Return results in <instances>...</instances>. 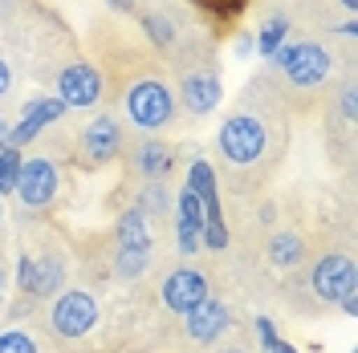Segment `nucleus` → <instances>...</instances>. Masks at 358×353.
I'll return each mask as SVG.
<instances>
[{
	"label": "nucleus",
	"mask_w": 358,
	"mask_h": 353,
	"mask_svg": "<svg viewBox=\"0 0 358 353\" xmlns=\"http://www.w3.org/2000/svg\"><path fill=\"white\" fill-rule=\"evenodd\" d=\"M122 110H127L134 130H163V126L176 122L179 98L167 82H159V77H138V82H131L127 93H122Z\"/></svg>",
	"instance_id": "obj_1"
},
{
	"label": "nucleus",
	"mask_w": 358,
	"mask_h": 353,
	"mask_svg": "<svg viewBox=\"0 0 358 353\" xmlns=\"http://www.w3.org/2000/svg\"><path fill=\"white\" fill-rule=\"evenodd\" d=\"M102 309L98 296L86 288H57V296L49 301V333L62 341H86L98 329Z\"/></svg>",
	"instance_id": "obj_2"
},
{
	"label": "nucleus",
	"mask_w": 358,
	"mask_h": 353,
	"mask_svg": "<svg viewBox=\"0 0 358 353\" xmlns=\"http://www.w3.org/2000/svg\"><path fill=\"white\" fill-rule=\"evenodd\" d=\"M216 147H220L224 163H232V167H257L268 151L265 118H257V114H248V110L224 118V126L216 130Z\"/></svg>",
	"instance_id": "obj_3"
},
{
	"label": "nucleus",
	"mask_w": 358,
	"mask_h": 353,
	"mask_svg": "<svg viewBox=\"0 0 358 353\" xmlns=\"http://www.w3.org/2000/svg\"><path fill=\"white\" fill-rule=\"evenodd\" d=\"M277 69H281V77L297 89H313L322 86L326 77H330V69H334V57L322 49L317 41H285L277 49Z\"/></svg>",
	"instance_id": "obj_4"
},
{
	"label": "nucleus",
	"mask_w": 358,
	"mask_h": 353,
	"mask_svg": "<svg viewBox=\"0 0 358 353\" xmlns=\"http://www.w3.org/2000/svg\"><path fill=\"white\" fill-rule=\"evenodd\" d=\"M57 191H62V167H57V158H49V155L21 158V175H17L13 195L21 199L24 211H45V207H53Z\"/></svg>",
	"instance_id": "obj_5"
},
{
	"label": "nucleus",
	"mask_w": 358,
	"mask_h": 353,
	"mask_svg": "<svg viewBox=\"0 0 358 353\" xmlns=\"http://www.w3.org/2000/svg\"><path fill=\"white\" fill-rule=\"evenodd\" d=\"M122 151H127V138H122L118 118H110V114L90 118L86 126H82V134H78V158H82V167H110Z\"/></svg>",
	"instance_id": "obj_6"
},
{
	"label": "nucleus",
	"mask_w": 358,
	"mask_h": 353,
	"mask_svg": "<svg viewBox=\"0 0 358 353\" xmlns=\"http://www.w3.org/2000/svg\"><path fill=\"white\" fill-rule=\"evenodd\" d=\"M106 93V77L90 61H66L57 69V98L66 102V110H90L98 106Z\"/></svg>",
	"instance_id": "obj_7"
},
{
	"label": "nucleus",
	"mask_w": 358,
	"mask_h": 353,
	"mask_svg": "<svg viewBox=\"0 0 358 353\" xmlns=\"http://www.w3.org/2000/svg\"><path fill=\"white\" fill-rule=\"evenodd\" d=\"M310 288L322 305H338V296L346 288H355V260L342 256V252L317 256V264L310 268Z\"/></svg>",
	"instance_id": "obj_8"
},
{
	"label": "nucleus",
	"mask_w": 358,
	"mask_h": 353,
	"mask_svg": "<svg viewBox=\"0 0 358 353\" xmlns=\"http://www.w3.org/2000/svg\"><path fill=\"white\" fill-rule=\"evenodd\" d=\"M203 296H212V285H208V276H203L200 268H176V272H167L163 285H159L163 309L179 313V317L187 309H196Z\"/></svg>",
	"instance_id": "obj_9"
},
{
	"label": "nucleus",
	"mask_w": 358,
	"mask_h": 353,
	"mask_svg": "<svg viewBox=\"0 0 358 353\" xmlns=\"http://www.w3.org/2000/svg\"><path fill=\"white\" fill-rule=\"evenodd\" d=\"M66 285V260L57 252H41V256H21V292L29 301H45Z\"/></svg>",
	"instance_id": "obj_10"
},
{
	"label": "nucleus",
	"mask_w": 358,
	"mask_h": 353,
	"mask_svg": "<svg viewBox=\"0 0 358 353\" xmlns=\"http://www.w3.org/2000/svg\"><path fill=\"white\" fill-rule=\"evenodd\" d=\"M228 329H232V309H228L224 301H216V296H203L196 309L183 313V333H187V341H196V345L220 341Z\"/></svg>",
	"instance_id": "obj_11"
},
{
	"label": "nucleus",
	"mask_w": 358,
	"mask_h": 353,
	"mask_svg": "<svg viewBox=\"0 0 358 353\" xmlns=\"http://www.w3.org/2000/svg\"><path fill=\"white\" fill-rule=\"evenodd\" d=\"M62 114H66V102L53 93V98H29L21 110V122L8 130V142L13 147H24V142H37L45 134V126H53V122H62Z\"/></svg>",
	"instance_id": "obj_12"
},
{
	"label": "nucleus",
	"mask_w": 358,
	"mask_h": 353,
	"mask_svg": "<svg viewBox=\"0 0 358 353\" xmlns=\"http://www.w3.org/2000/svg\"><path fill=\"white\" fill-rule=\"evenodd\" d=\"M176 98L183 102V110L196 114V118L212 114V110L224 102L220 73H216V69H192V73H183V86H179Z\"/></svg>",
	"instance_id": "obj_13"
},
{
	"label": "nucleus",
	"mask_w": 358,
	"mask_h": 353,
	"mask_svg": "<svg viewBox=\"0 0 358 353\" xmlns=\"http://www.w3.org/2000/svg\"><path fill=\"white\" fill-rule=\"evenodd\" d=\"M203 243V203L192 187H183L176 199V248L183 256L200 252Z\"/></svg>",
	"instance_id": "obj_14"
},
{
	"label": "nucleus",
	"mask_w": 358,
	"mask_h": 353,
	"mask_svg": "<svg viewBox=\"0 0 358 353\" xmlns=\"http://www.w3.org/2000/svg\"><path fill=\"white\" fill-rule=\"evenodd\" d=\"M131 167H134V175L147 179V183L167 179L171 171H176V151H171L167 142H159V138H143V142L131 151Z\"/></svg>",
	"instance_id": "obj_15"
},
{
	"label": "nucleus",
	"mask_w": 358,
	"mask_h": 353,
	"mask_svg": "<svg viewBox=\"0 0 358 353\" xmlns=\"http://www.w3.org/2000/svg\"><path fill=\"white\" fill-rule=\"evenodd\" d=\"M114 243L118 248H151V220L143 216L138 203L118 216V223H114Z\"/></svg>",
	"instance_id": "obj_16"
},
{
	"label": "nucleus",
	"mask_w": 358,
	"mask_h": 353,
	"mask_svg": "<svg viewBox=\"0 0 358 353\" xmlns=\"http://www.w3.org/2000/svg\"><path fill=\"white\" fill-rule=\"evenodd\" d=\"M268 260H273V268H301V260H306V240L297 232H289V227L273 232L268 236Z\"/></svg>",
	"instance_id": "obj_17"
},
{
	"label": "nucleus",
	"mask_w": 358,
	"mask_h": 353,
	"mask_svg": "<svg viewBox=\"0 0 358 353\" xmlns=\"http://www.w3.org/2000/svg\"><path fill=\"white\" fill-rule=\"evenodd\" d=\"M147 268H151V248H118L110 260V276L122 285H134L147 276Z\"/></svg>",
	"instance_id": "obj_18"
},
{
	"label": "nucleus",
	"mask_w": 358,
	"mask_h": 353,
	"mask_svg": "<svg viewBox=\"0 0 358 353\" xmlns=\"http://www.w3.org/2000/svg\"><path fill=\"white\" fill-rule=\"evenodd\" d=\"M289 41V21L285 17H268L261 29H257V37H252V49L261 53V57H277V49Z\"/></svg>",
	"instance_id": "obj_19"
},
{
	"label": "nucleus",
	"mask_w": 358,
	"mask_h": 353,
	"mask_svg": "<svg viewBox=\"0 0 358 353\" xmlns=\"http://www.w3.org/2000/svg\"><path fill=\"white\" fill-rule=\"evenodd\" d=\"M187 187L200 195V203H208V199H220V187H216V171H212V163H208L203 155L187 163Z\"/></svg>",
	"instance_id": "obj_20"
},
{
	"label": "nucleus",
	"mask_w": 358,
	"mask_h": 353,
	"mask_svg": "<svg viewBox=\"0 0 358 353\" xmlns=\"http://www.w3.org/2000/svg\"><path fill=\"white\" fill-rule=\"evenodd\" d=\"M143 33H147V41L155 49H176V41H179V24L167 13H147L143 17Z\"/></svg>",
	"instance_id": "obj_21"
},
{
	"label": "nucleus",
	"mask_w": 358,
	"mask_h": 353,
	"mask_svg": "<svg viewBox=\"0 0 358 353\" xmlns=\"http://www.w3.org/2000/svg\"><path fill=\"white\" fill-rule=\"evenodd\" d=\"M0 353H45V341L21 325H8L0 329Z\"/></svg>",
	"instance_id": "obj_22"
},
{
	"label": "nucleus",
	"mask_w": 358,
	"mask_h": 353,
	"mask_svg": "<svg viewBox=\"0 0 358 353\" xmlns=\"http://www.w3.org/2000/svg\"><path fill=\"white\" fill-rule=\"evenodd\" d=\"M138 207H143V216H147V220H167V211H171V199H167V179L147 183V191H143V199H138Z\"/></svg>",
	"instance_id": "obj_23"
},
{
	"label": "nucleus",
	"mask_w": 358,
	"mask_h": 353,
	"mask_svg": "<svg viewBox=\"0 0 358 353\" xmlns=\"http://www.w3.org/2000/svg\"><path fill=\"white\" fill-rule=\"evenodd\" d=\"M21 147L13 142H0V195H13L17 187V175H21Z\"/></svg>",
	"instance_id": "obj_24"
},
{
	"label": "nucleus",
	"mask_w": 358,
	"mask_h": 353,
	"mask_svg": "<svg viewBox=\"0 0 358 353\" xmlns=\"http://www.w3.org/2000/svg\"><path fill=\"white\" fill-rule=\"evenodd\" d=\"M252 329H257V341H261V350H265V353H273L277 345H281V337H277V325H273L268 317H257V325H252Z\"/></svg>",
	"instance_id": "obj_25"
},
{
	"label": "nucleus",
	"mask_w": 358,
	"mask_h": 353,
	"mask_svg": "<svg viewBox=\"0 0 358 353\" xmlns=\"http://www.w3.org/2000/svg\"><path fill=\"white\" fill-rule=\"evenodd\" d=\"M338 305H342V313H346V317H355V313H358V285L346 288V292L338 296Z\"/></svg>",
	"instance_id": "obj_26"
},
{
	"label": "nucleus",
	"mask_w": 358,
	"mask_h": 353,
	"mask_svg": "<svg viewBox=\"0 0 358 353\" xmlns=\"http://www.w3.org/2000/svg\"><path fill=\"white\" fill-rule=\"evenodd\" d=\"M355 86H346L342 89V102H338V106H342V118H346V122H355Z\"/></svg>",
	"instance_id": "obj_27"
},
{
	"label": "nucleus",
	"mask_w": 358,
	"mask_h": 353,
	"mask_svg": "<svg viewBox=\"0 0 358 353\" xmlns=\"http://www.w3.org/2000/svg\"><path fill=\"white\" fill-rule=\"evenodd\" d=\"M13 89V66H8V57H0V98Z\"/></svg>",
	"instance_id": "obj_28"
},
{
	"label": "nucleus",
	"mask_w": 358,
	"mask_h": 353,
	"mask_svg": "<svg viewBox=\"0 0 358 353\" xmlns=\"http://www.w3.org/2000/svg\"><path fill=\"white\" fill-rule=\"evenodd\" d=\"M200 4H208V8H216V13H232V8H241L245 0H200Z\"/></svg>",
	"instance_id": "obj_29"
},
{
	"label": "nucleus",
	"mask_w": 358,
	"mask_h": 353,
	"mask_svg": "<svg viewBox=\"0 0 358 353\" xmlns=\"http://www.w3.org/2000/svg\"><path fill=\"white\" fill-rule=\"evenodd\" d=\"M4 301H8V272L0 264V309H4Z\"/></svg>",
	"instance_id": "obj_30"
},
{
	"label": "nucleus",
	"mask_w": 358,
	"mask_h": 353,
	"mask_svg": "<svg viewBox=\"0 0 358 353\" xmlns=\"http://www.w3.org/2000/svg\"><path fill=\"white\" fill-rule=\"evenodd\" d=\"M236 53H241V57H248V53H252V37H236Z\"/></svg>",
	"instance_id": "obj_31"
},
{
	"label": "nucleus",
	"mask_w": 358,
	"mask_h": 353,
	"mask_svg": "<svg viewBox=\"0 0 358 353\" xmlns=\"http://www.w3.org/2000/svg\"><path fill=\"white\" fill-rule=\"evenodd\" d=\"M342 37H346V41H355V37H358V21H355V17L342 24Z\"/></svg>",
	"instance_id": "obj_32"
},
{
	"label": "nucleus",
	"mask_w": 358,
	"mask_h": 353,
	"mask_svg": "<svg viewBox=\"0 0 358 353\" xmlns=\"http://www.w3.org/2000/svg\"><path fill=\"white\" fill-rule=\"evenodd\" d=\"M110 8H118V13H134V0H106Z\"/></svg>",
	"instance_id": "obj_33"
},
{
	"label": "nucleus",
	"mask_w": 358,
	"mask_h": 353,
	"mask_svg": "<svg viewBox=\"0 0 358 353\" xmlns=\"http://www.w3.org/2000/svg\"><path fill=\"white\" fill-rule=\"evenodd\" d=\"M8 130H13V122H8V118L0 114V142H8Z\"/></svg>",
	"instance_id": "obj_34"
},
{
	"label": "nucleus",
	"mask_w": 358,
	"mask_h": 353,
	"mask_svg": "<svg viewBox=\"0 0 358 353\" xmlns=\"http://www.w3.org/2000/svg\"><path fill=\"white\" fill-rule=\"evenodd\" d=\"M342 8H346V13L355 17V13H358V0H342Z\"/></svg>",
	"instance_id": "obj_35"
},
{
	"label": "nucleus",
	"mask_w": 358,
	"mask_h": 353,
	"mask_svg": "<svg viewBox=\"0 0 358 353\" xmlns=\"http://www.w3.org/2000/svg\"><path fill=\"white\" fill-rule=\"evenodd\" d=\"M273 353H297V345H285V341H281V345H277Z\"/></svg>",
	"instance_id": "obj_36"
},
{
	"label": "nucleus",
	"mask_w": 358,
	"mask_h": 353,
	"mask_svg": "<svg viewBox=\"0 0 358 353\" xmlns=\"http://www.w3.org/2000/svg\"><path fill=\"white\" fill-rule=\"evenodd\" d=\"M220 353H248V350H245V345H224Z\"/></svg>",
	"instance_id": "obj_37"
},
{
	"label": "nucleus",
	"mask_w": 358,
	"mask_h": 353,
	"mask_svg": "<svg viewBox=\"0 0 358 353\" xmlns=\"http://www.w3.org/2000/svg\"><path fill=\"white\" fill-rule=\"evenodd\" d=\"M0 227H4V203H0Z\"/></svg>",
	"instance_id": "obj_38"
}]
</instances>
